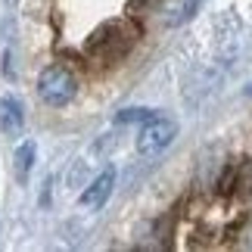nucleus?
<instances>
[{"label": "nucleus", "instance_id": "6e6552de", "mask_svg": "<svg viewBox=\"0 0 252 252\" xmlns=\"http://www.w3.org/2000/svg\"><path fill=\"white\" fill-rule=\"evenodd\" d=\"M202 3V0H187V6H184V16H193L196 13V6Z\"/></svg>", "mask_w": 252, "mask_h": 252}, {"label": "nucleus", "instance_id": "f257e3e1", "mask_svg": "<svg viewBox=\"0 0 252 252\" xmlns=\"http://www.w3.org/2000/svg\"><path fill=\"white\" fill-rule=\"evenodd\" d=\"M75 94H78V81H75V75L60 63L47 65L41 72V78H37V96H41L47 106H53V109L69 106L75 100Z\"/></svg>", "mask_w": 252, "mask_h": 252}, {"label": "nucleus", "instance_id": "7ed1b4c3", "mask_svg": "<svg viewBox=\"0 0 252 252\" xmlns=\"http://www.w3.org/2000/svg\"><path fill=\"white\" fill-rule=\"evenodd\" d=\"M134 28H125L122 22L119 25H106L103 32H96L94 34V41H91V50L96 56H103V60H119V56L128 53V47L134 44Z\"/></svg>", "mask_w": 252, "mask_h": 252}, {"label": "nucleus", "instance_id": "0eeeda50", "mask_svg": "<svg viewBox=\"0 0 252 252\" xmlns=\"http://www.w3.org/2000/svg\"><path fill=\"white\" fill-rule=\"evenodd\" d=\"M153 109H125V112H119V122L125 125V122H147V119H153Z\"/></svg>", "mask_w": 252, "mask_h": 252}, {"label": "nucleus", "instance_id": "20e7f679", "mask_svg": "<svg viewBox=\"0 0 252 252\" xmlns=\"http://www.w3.org/2000/svg\"><path fill=\"white\" fill-rule=\"evenodd\" d=\"M112 187H115V168H106V171H100V174H96V178L81 190V199H78V202H81L84 209L96 212V209H103L106 199L112 196Z\"/></svg>", "mask_w": 252, "mask_h": 252}, {"label": "nucleus", "instance_id": "1a4fd4ad", "mask_svg": "<svg viewBox=\"0 0 252 252\" xmlns=\"http://www.w3.org/2000/svg\"><path fill=\"white\" fill-rule=\"evenodd\" d=\"M246 94H252V84H249V87H246Z\"/></svg>", "mask_w": 252, "mask_h": 252}, {"label": "nucleus", "instance_id": "423d86ee", "mask_svg": "<svg viewBox=\"0 0 252 252\" xmlns=\"http://www.w3.org/2000/svg\"><path fill=\"white\" fill-rule=\"evenodd\" d=\"M32 165H34V143L25 140V143L16 147V156H13V171L22 184L28 181V174H32Z\"/></svg>", "mask_w": 252, "mask_h": 252}, {"label": "nucleus", "instance_id": "f03ea898", "mask_svg": "<svg viewBox=\"0 0 252 252\" xmlns=\"http://www.w3.org/2000/svg\"><path fill=\"white\" fill-rule=\"evenodd\" d=\"M174 137H178V122L156 112L153 119L143 122L140 137H137V153H140V156H159Z\"/></svg>", "mask_w": 252, "mask_h": 252}, {"label": "nucleus", "instance_id": "9d476101", "mask_svg": "<svg viewBox=\"0 0 252 252\" xmlns=\"http://www.w3.org/2000/svg\"><path fill=\"white\" fill-rule=\"evenodd\" d=\"M6 3H13V0H6Z\"/></svg>", "mask_w": 252, "mask_h": 252}, {"label": "nucleus", "instance_id": "39448f33", "mask_svg": "<svg viewBox=\"0 0 252 252\" xmlns=\"http://www.w3.org/2000/svg\"><path fill=\"white\" fill-rule=\"evenodd\" d=\"M22 128H25V109H22V103L9 94V96L0 100V131L9 134V137H16V134H22Z\"/></svg>", "mask_w": 252, "mask_h": 252}]
</instances>
